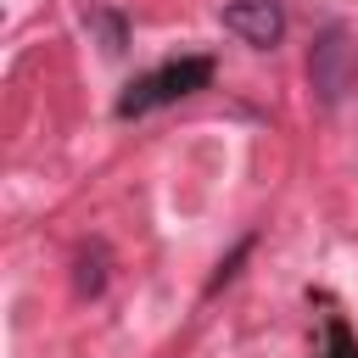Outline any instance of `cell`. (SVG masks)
<instances>
[{
  "label": "cell",
  "instance_id": "cell-1",
  "mask_svg": "<svg viewBox=\"0 0 358 358\" xmlns=\"http://www.w3.org/2000/svg\"><path fill=\"white\" fill-rule=\"evenodd\" d=\"M308 90L319 106H341L352 90H358V34L330 22L313 34L308 45Z\"/></svg>",
  "mask_w": 358,
  "mask_h": 358
},
{
  "label": "cell",
  "instance_id": "cell-2",
  "mask_svg": "<svg viewBox=\"0 0 358 358\" xmlns=\"http://www.w3.org/2000/svg\"><path fill=\"white\" fill-rule=\"evenodd\" d=\"M213 84V62L207 56H179V62H162L151 67L145 78H134L123 95H117V117H140L151 106H168V101H185L196 90Z\"/></svg>",
  "mask_w": 358,
  "mask_h": 358
},
{
  "label": "cell",
  "instance_id": "cell-3",
  "mask_svg": "<svg viewBox=\"0 0 358 358\" xmlns=\"http://www.w3.org/2000/svg\"><path fill=\"white\" fill-rule=\"evenodd\" d=\"M218 22H224L235 39L257 45V50H274L280 34H285V11H280V0H229V6L218 11Z\"/></svg>",
  "mask_w": 358,
  "mask_h": 358
},
{
  "label": "cell",
  "instance_id": "cell-4",
  "mask_svg": "<svg viewBox=\"0 0 358 358\" xmlns=\"http://www.w3.org/2000/svg\"><path fill=\"white\" fill-rule=\"evenodd\" d=\"M90 28L101 34V50H106V56H123V45H129V28H123V17H117V11H106V6H90Z\"/></svg>",
  "mask_w": 358,
  "mask_h": 358
},
{
  "label": "cell",
  "instance_id": "cell-5",
  "mask_svg": "<svg viewBox=\"0 0 358 358\" xmlns=\"http://www.w3.org/2000/svg\"><path fill=\"white\" fill-rule=\"evenodd\" d=\"M73 285H78V296H95V291L106 285V252H101V246L78 252V274H73Z\"/></svg>",
  "mask_w": 358,
  "mask_h": 358
},
{
  "label": "cell",
  "instance_id": "cell-6",
  "mask_svg": "<svg viewBox=\"0 0 358 358\" xmlns=\"http://www.w3.org/2000/svg\"><path fill=\"white\" fill-rule=\"evenodd\" d=\"M319 358H358V341H352V330H347L341 319L324 324V352H319Z\"/></svg>",
  "mask_w": 358,
  "mask_h": 358
}]
</instances>
